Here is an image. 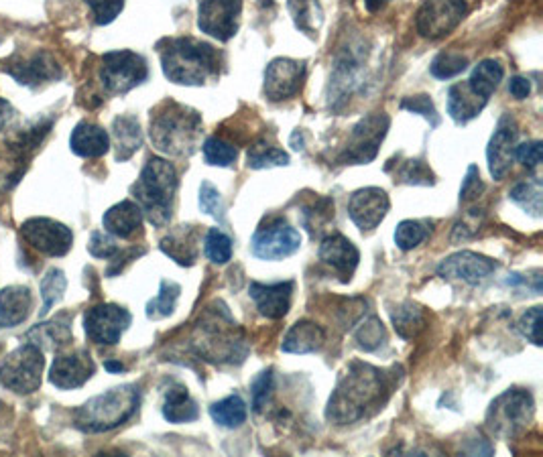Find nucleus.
Wrapping results in <instances>:
<instances>
[{"mask_svg":"<svg viewBox=\"0 0 543 457\" xmlns=\"http://www.w3.org/2000/svg\"><path fill=\"white\" fill-rule=\"evenodd\" d=\"M192 346L210 364L234 366L243 364L249 356V340L222 301L206 307L194 328Z\"/></svg>","mask_w":543,"mask_h":457,"instance_id":"nucleus-2","label":"nucleus"},{"mask_svg":"<svg viewBox=\"0 0 543 457\" xmlns=\"http://www.w3.org/2000/svg\"><path fill=\"white\" fill-rule=\"evenodd\" d=\"M90 7L96 25L112 23L125 9V0H84Z\"/></svg>","mask_w":543,"mask_h":457,"instance_id":"nucleus-53","label":"nucleus"},{"mask_svg":"<svg viewBox=\"0 0 543 457\" xmlns=\"http://www.w3.org/2000/svg\"><path fill=\"white\" fill-rule=\"evenodd\" d=\"M104 368H106L108 372H123V370H125V364H120V362H112V360H108V362H104Z\"/></svg>","mask_w":543,"mask_h":457,"instance_id":"nucleus-61","label":"nucleus"},{"mask_svg":"<svg viewBox=\"0 0 543 457\" xmlns=\"http://www.w3.org/2000/svg\"><path fill=\"white\" fill-rule=\"evenodd\" d=\"M202 234L198 226H177L163 240L161 250L181 267H194L200 256Z\"/></svg>","mask_w":543,"mask_h":457,"instance_id":"nucleus-25","label":"nucleus"},{"mask_svg":"<svg viewBox=\"0 0 543 457\" xmlns=\"http://www.w3.org/2000/svg\"><path fill=\"white\" fill-rule=\"evenodd\" d=\"M387 3H389V0H365V7H367V11L377 13V11H381Z\"/></svg>","mask_w":543,"mask_h":457,"instance_id":"nucleus-60","label":"nucleus"},{"mask_svg":"<svg viewBox=\"0 0 543 457\" xmlns=\"http://www.w3.org/2000/svg\"><path fill=\"white\" fill-rule=\"evenodd\" d=\"M21 236L41 254L59 258L72 250L74 234L72 230L51 218H31L21 226Z\"/></svg>","mask_w":543,"mask_h":457,"instance_id":"nucleus-18","label":"nucleus"},{"mask_svg":"<svg viewBox=\"0 0 543 457\" xmlns=\"http://www.w3.org/2000/svg\"><path fill=\"white\" fill-rule=\"evenodd\" d=\"M482 193H485V183L480 179V171L476 165H470L460 187V204H470L478 200Z\"/></svg>","mask_w":543,"mask_h":457,"instance_id":"nucleus-55","label":"nucleus"},{"mask_svg":"<svg viewBox=\"0 0 543 457\" xmlns=\"http://www.w3.org/2000/svg\"><path fill=\"white\" fill-rule=\"evenodd\" d=\"M466 68H468V57H464L462 53L444 51L434 57V61L430 65V72L438 80H450V78L460 76Z\"/></svg>","mask_w":543,"mask_h":457,"instance_id":"nucleus-48","label":"nucleus"},{"mask_svg":"<svg viewBox=\"0 0 543 457\" xmlns=\"http://www.w3.org/2000/svg\"><path fill=\"white\" fill-rule=\"evenodd\" d=\"M354 340L365 352H377L387 342V330L377 315L362 317L354 328Z\"/></svg>","mask_w":543,"mask_h":457,"instance_id":"nucleus-38","label":"nucleus"},{"mask_svg":"<svg viewBox=\"0 0 543 457\" xmlns=\"http://www.w3.org/2000/svg\"><path fill=\"white\" fill-rule=\"evenodd\" d=\"M70 147H72V153L82 159H98L108 153L110 137L102 126L82 120L74 128V133L70 137Z\"/></svg>","mask_w":543,"mask_h":457,"instance_id":"nucleus-29","label":"nucleus"},{"mask_svg":"<svg viewBox=\"0 0 543 457\" xmlns=\"http://www.w3.org/2000/svg\"><path fill=\"white\" fill-rule=\"evenodd\" d=\"M393 328L403 340H413L421 330L426 328V313L419 305L405 301L391 311Z\"/></svg>","mask_w":543,"mask_h":457,"instance_id":"nucleus-36","label":"nucleus"},{"mask_svg":"<svg viewBox=\"0 0 543 457\" xmlns=\"http://www.w3.org/2000/svg\"><path fill=\"white\" fill-rule=\"evenodd\" d=\"M149 137L163 155L192 157L202 141V116L190 106L163 100L151 110Z\"/></svg>","mask_w":543,"mask_h":457,"instance_id":"nucleus-4","label":"nucleus"},{"mask_svg":"<svg viewBox=\"0 0 543 457\" xmlns=\"http://www.w3.org/2000/svg\"><path fill=\"white\" fill-rule=\"evenodd\" d=\"M489 100L478 96L468 82L454 84L448 90V114L456 124H466L472 118H476L482 110H485Z\"/></svg>","mask_w":543,"mask_h":457,"instance_id":"nucleus-32","label":"nucleus"},{"mask_svg":"<svg viewBox=\"0 0 543 457\" xmlns=\"http://www.w3.org/2000/svg\"><path fill=\"white\" fill-rule=\"evenodd\" d=\"M432 234V224L426 220H405L395 230V244L401 250H413Z\"/></svg>","mask_w":543,"mask_h":457,"instance_id":"nucleus-43","label":"nucleus"},{"mask_svg":"<svg viewBox=\"0 0 543 457\" xmlns=\"http://www.w3.org/2000/svg\"><path fill=\"white\" fill-rule=\"evenodd\" d=\"M181 287L173 281H161L159 295L147 303V317L149 319H163L175 311Z\"/></svg>","mask_w":543,"mask_h":457,"instance_id":"nucleus-46","label":"nucleus"},{"mask_svg":"<svg viewBox=\"0 0 543 457\" xmlns=\"http://www.w3.org/2000/svg\"><path fill=\"white\" fill-rule=\"evenodd\" d=\"M204 252L214 265H226L232 258V240L220 228H210L204 236Z\"/></svg>","mask_w":543,"mask_h":457,"instance_id":"nucleus-49","label":"nucleus"},{"mask_svg":"<svg viewBox=\"0 0 543 457\" xmlns=\"http://www.w3.org/2000/svg\"><path fill=\"white\" fill-rule=\"evenodd\" d=\"M133 315L120 305L102 303L86 311L84 332L86 336L100 346H116L123 334L131 328Z\"/></svg>","mask_w":543,"mask_h":457,"instance_id":"nucleus-14","label":"nucleus"},{"mask_svg":"<svg viewBox=\"0 0 543 457\" xmlns=\"http://www.w3.org/2000/svg\"><path fill=\"white\" fill-rule=\"evenodd\" d=\"M391 210V200L381 187H362L348 200V216L362 232L375 230Z\"/></svg>","mask_w":543,"mask_h":457,"instance_id":"nucleus-19","label":"nucleus"},{"mask_svg":"<svg viewBox=\"0 0 543 457\" xmlns=\"http://www.w3.org/2000/svg\"><path fill=\"white\" fill-rule=\"evenodd\" d=\"M517 137H519V128H517L515 118L511 114H503L497 122V128L487 149L489 171L495 181H503L509 175L513 167V159H515Z\"/></svg>","mask_w":543,"mask_h":457,"instance_id":"nucleus-21","label":"nucleus"},{"mask_svg":"<svg viewBox=\"0 0 543 457\" xmlns=\"http://www.w3.org/2000/svg\"><path fill=\"white\" fill-rule=\"evenodd\" d=\"M200 208L204 214L212 216L218 222H224L226 218V206L222 195L210 181H202L200 185Z\"/></svg>","mask_w":543,"mask_h":457,"instance_id":"nucleus-50","label":"nucleus"},{"mask_svg":"<svg viewBox=\"0 0 543 457\" xmlns=\"http://www.w3.org/2000/svg\"><path fill=\"white\" fill-rule=\"evenodd\" d=\"M163 417L173 425L198 421L200 417L198 403L190 397L186 386L175 384L173 388L167 390L165 403H163Z\"/></svg>","mask_w":543,"mask_h":457,"instance_id":"nucleus-33","label":"nucleus"},{"mask_svg":"<svg viewBox=\"0 0 543 457\" xmlns=\"http://www.w3.org/2000/svg\"><path fill=\"white\" fill-rule=\"evenodd\" d=\"M141 405L137 384H123L92 397L74 411V425L84 433H106L135 417Z\"/></svg>","mask_w":543,"mask_h":457,"instance_id":"nucleus-6","label":"nucleus"},{"mask_svg":"<svg viewBox=\"0 0 543 457\" xmlns=\"http://www.w3.org/2000/svg\"><path fill=\"white\" fill-rule=\"evenodd\" d=\"M509 92H511L513 98L525 100L531 94V82L527 78H523V76H515L509 82Z\"/></svg>","mask_w":543,"mask_h":457,"instance_id":"nucleus-58","label":"nucleus"},{"mask_svg":"<svg viewBox=\"0 0 543 457\" xmlns=\"http://www.w3.org/2000/svg\"><path fill=\"white\" fill-rule=\"evenodd\" d=\"M88 250H90L92 256L104 258V260L114 258V256L120 252V248H118L114 236H110L108 232H106V234H104V232H92L90 242H88Z\"/></svg>","mask_w":543,"mask_h":457,"instance_id":"nucleus-56","label":"nucleus"},{"mask_svg":"<svg viewBox=\"0 0 543 457\" xmlns=\"http://www.w3.org/2000/svg\"><path fill=\"white\" fill-rule=\"evenodd\" d=\"M43 370V352L27 342L13 350L0 364V384L17 395H31L41 386Z\"/></svg>","mask_w":543,"mask_h":457,"instance_id":"nucleus-11","label":"nucleus"},{"mask_svg":"<svg viewBox=\"0 0 543 457\" xmlns=\"http://www.w3.org/2000/svg\"><path fill=\"white\" fill-rule=\"evenodd\" d=\"M96 372V364L88 350H74L53 358L49 368V382L55 388L74 390L84 386Z\"/></svg>","mask_w":543,"mask_h":457,"instance_id":"nucleus-22","label":"nucleus"},{"mask_svg":"<svg viewBox=\"0 0 543 457\" xmlns=\"http://www.w3.org/2000/svg\"><path fill=\"white\" fill-rule=\"evenodd\" d=\"M273 393V370H263L251 384V399H253V411L263 413Z\"/></svg>","mask_w":543,"mask_h":457,"instance_id":"nucleus-52","label":"nucleus"},{"mask_svg":"<svg viewBox=\"0 0 543 457\" xmlns=\"http://www.w3.org/2000/svg\"><path fill=\"white\" fill-rule=\"evenodd\" d=\"M114 159L118 163L129 161L143 147V130L137 116L120 114L112 120Z\"/></svg>","mask_w":543,"mask_h":457,"instance_id":"nucleus-28","label":"nucleus"},{"mask_svg":"<svg viewBox=\"0 0 543 457\" xmlns=\"http://www.w3.org/2000/svg\"><path fill=\"white\" fill-rule=\"evenodd\" d=\"M204 151V159L208 165L212 167H230L236 163L238 159V149L236 145H232L230 141L222 139V137H208L202 145Z\"/></svg>","mask_w":543,"mask_h":457,"instance_id":"nucleus-44","label":"nucleus"},{"mask_svg":"<svg viewBox=\"0 0 543 457\" xmlns=\"http://www.w3.org/2000/svg\"><path fill=\"white\" fill-rule=\"evenodd\" d=\"M407 183V185H434L436 175L430 169V165L421 159H407L403 161L395 171V181Z\"/></svg>","mask_w":543,"mask_h":457,"instance_id":"nucleus-47","label":"nucleus"},{"mask_svg":"<svg viewBox=\"0 0 543 457\" xmlns=\"http://www.w3.org/2000/svg\"><path fill=\"white\" fill-rule=\"evenodd\" d=\"M15 120H17V108L9 100L0 98V130H7L9 126H13Z\"/></svg>","mask_w":543,"mask_h":457,"instance_id":"nucleus-59","label":"nucleus"},{"mask_svg":"<svg viewBox=\"0 0 543 457\" xmlns=\"http://www.w3.org/2000/svg\"><path fill=\"white\" fill-rule=\"evenodd\" d=\"M301 248V234L283 218L265 220L251 238V250L259 260H283Z\"/></svg>","mask_w":543,"mask_h":457,"instance_id":"nucleus-12","label":"nucleus"},{"mask_svg":"<svg viewBox=\"0 0 543 457\" xmlns=\"http://www.w3.org/2000/svg\"><path fill=\"white\" fill-rule=\"evenodd\" d=\"M401 108H403V110H407V112H411V114H419V116H424V118L430 122V126H432V128L440 126V122H442V118H440V114H438V110H436V106H434L432 98H430V96H426V94H419V96H407V98H403V100H401Z\"/></svg>","mask_w":543,"mask_h":457,"instance_id":"nucleus-51","label":"nucleus"},{"mask_svg":"<svg viewBox=\"0 0 543 457\" xmlns=\"http://www.w3.org/2000/svg\"><path fill=\"white\" fill-rule=\"evenodd\" d=\"M33 293L25 285H11L0 291V330L17 328L33 311Z\"/></svg>","mask_w":543,"mask_h":457,"instance_id":"nucleus-26","label":"nucleus"},{"mask_svg":"<svg viewBox=\"0 0 543 457\" xmlns=\"http://www.w3.org/2000/svg\"><path fill=\"white\" fill-rule=\"evenodd\" d=\"M505 78V70L503 65L495 59H485L480 61L478 65H474V70L470 74V80H468V86L485 100H489L495 90L499 88V84L503 82Z\"/></svg>","mask_w":543,"mask_h":457,"instance_id":"nucleus-34","label":"nucleus"},{"mask_svg":"<svg viewBox=\"0 0 543 457\" xmlns=\"http://www.w3.org/2000/svg\"><path fill=\"white\" fill-rule=\"evenodd\" d=\"M391 126V118L385 112H375L365 118H360L336 155L340 165H369L377 159L381 143L387 137V130Z\"/></svg>","mask_w":543,"mask_h":457,"instance_id":"nucleus-8","label":"nucleus"},{"mask_svg":"<svg viewBox=\"0 0 543 457\" xmlns=\"http://www.w3.org/2000/svg\"><path fill=\"white\" fill-rule=\"evenodd\" d=\"M98 76L106 94L123 96L147 82L149 65L143 55L131 49L108 51L102 55Z\"/></svg>","mask_w":543,"mask_h":457,"instance_id":"nucleus-9","label":"nucleus"},{"mask_svg":"<svg viewBox=\"0 0 543 457\" xmlns=\"http://www.w3.org/2000/svg\"><path fill=\"white\" fill-rule=\"evenodd\" d=\"M27 165H29L27 155H21L7 147V151L0 155V191L13 189L25 175Z\"/></svg>","mask_w":543,"mask_h":457,"instance_id":"nucleus-42","label":"nucleus"},{"mask_svg":"<svg viewBox=\"0 0 543 457\" xmlns=\"http://www.w3.org/2000/svg\"><path fill=\"white\" fill-rule=\"evenodd\" d=\"M210 417L218 427L236 429V427L243 425L249 417L247 403L240 395H230L210 407Z\"/></svg>","mask_w":543,"mask_h":457,"instance_id":"nucleus-37","label":"nucleus"},{"mask_svg":"<svg viewBox=\"0 0 543 457\" xmlns=\"http://www.w3.org/2000/svg\"><path fill=\"white\" fill-rule=\"evenodd\" d=\"M533 413H535V403L529 390L509 388L489 407L487 425L495 435L509 439V437L519 435L531 423Z\"/></svg>","mask_w":543,"mask_h":457,"instance_id":"nucleus-10","label":"nucleus"},{"mask_svg":"<svg viewBox=\"0 0 543 457\" xmlns=\"http://www.w3.org/2000/svg\"><path fill=\"white\" fill-rule=\"evenodd\" d=\"M509 198L519 206L523 208L527 214L535 216V218H541V212H543V185L539 179H527V181H521L517 183Z\"/></svg>","mask_w":543,"mask_h":457,"instance_id":"nucleus-40","label":"nucleus"},{"mask_svg":"<svg viewBox=\"0 0 543 457\" xmlns=\"http://www.w3.org/2000/svg\"><path fill=\"white\" fill-rule=\"evenodd\" d=\"M495 269H497V263L493 258L470 252V250H462L444 258L438 265L436 273L438 277L448 279V281L478 285L480 281H485L489 275H493Z\"/></svg>","mask_w":543,"mask_h":457,"instance_id":"nucleus-20","label":"nucleus"},{"mask_svg":"<svg viewBox=\"0 0 543 457\" xmlns=\"http://www.w3.org/2000/svg\"><path fill=\"white\" fill-rule=\"evenodd\" d=\"M365 45H348L340 51L328 86L330 108L342 110L352 96L365 90L371 80Z\"/></svg>","mask_w":543,"mask_h":457,"instance_id":"nucleus-7","label":"nucleus"},{"mask_svg":"<svg viewBox=\"0 0 543 457\" xmlns=\"http://www.w3.org/2000/svg\"><path fill=\"white\" fill-rule=\"evenodd\" d=\"M72 317L62 313L45 323L35 325L27 332L29 344L37 346L41 352H55L59 348H64L72 340Z\"/></svg>","mask_w":543,"mask_h":457,"instance_id":"nucleus-27","label":"nucleus"},{"mask_svg":"<svg viewBox=\"0 0 543 457\" xmlns=\"http://www.w3.org/2000/svg\"><path fill=\"white\" fill-rule=\"evenodd\" d=\"M334 220V202L330 198H318L310 206L301 210V226H304L312 238H320L326 226Z\"/></svg>","mask_w":543,"mask_h":457,"instance_id":"nucleus-39","label":"nucleus"},{"mask_svg":"<svg viewBox=\"0 0 543 457\" xmlns=\"http://www.w3.org/2000/svg\"><path fill=\"white\" fill-rule=\"evenodd\" d=\"M466 13V0H424L415 15L417 33L426 39H442L464 21Z\"/></svg>","mask_w":543,"mask_h":457,"instance_id":"nucleus-13","label":"nucleus"},{"mask_svg":"<svg viewBox=\"0 0 543 457\" xmlns=\"http://www.w3.org/2000/svg\"><path fill=\"white\" fill-rule=\"evenodd\" d=\"M326 342V334L318 323L301 319L291 325V330L285 334L281 350L285 354H312L318 352Z\"/></svg>","mask_w":543,"mask_h":457,"instance_id":"nucleus-31","label":"nucleus"},{"mask_svg":"<svg viewBox=\"0 0 543 457\" xmlns=\"http://www.w3.org/2000/svg\"><path fill=\"white\" fill-rule=\"evenodd\" d=\"M293 281L281 283H251L249 295L255 301L259 313L267 319H281L287 315L293 297Z\"/></svg>","mask_w":543,"mask_h":457,"instance_id":"nucleus-24","label":"nucleus"},{"mask_svg":"<svg viewBox=\"0 0 543 457\" xmlns=\"http://www.w3.org/2000/svg\"><path fill=\"white\" fill-rule=\"evenodd\" d=\"M143 220H145V216H143L141 208L137 206V202L125 200V202L112 206L104 214L102 224H104V230L114 238H131L137 232H141Z\"/></svg>","mask_w":543,"mask_h":457,"instance_id":"nucleus-30","label":"nucleus"},{"mask_svg":"<svg viewBox=\"0 0 543 457\" xmlns=\"http://www.w3.org/2000/svg\"><path fill=\"white\" fill-rule=\"evenodd\" d=\"M519 332L535 346H541V307L527 309L519 319Z\"/></svg>","mask_w":543,"mask_h":457,"instance_id":"nucleus-54","label":"nucleus"},{"mask_svg":"<svg viewBox=\"0 0 543 457\" xmlns=\"http://www.w3.org/2000/svg\"><path fill=\"white\" fill-rule=\"evenodd\" d=\"M541 157H543L541 141H527L515 147V159L527 169H537L541 163Z\"/></svg>","mask_w":543,"mask_h":457,"instance_id":"nucleus-57","label":"nucleus"},{"mask_svg":"<svg viewBox=\"0 0 543 457\" xmlns=\"http://www.w3.org/2000/svg\"><path fill=\"white\" fill-rule=\"evenodd\" d=\"M287 9L291 13L295 27L301 33H306L310 37L318 35L324 21L320 0H287Z\"/></svg>","mask_w":543,"mask_h":457,"instance_id":"nucleus-35","label":"nucleus"},{"mask_svg":"<svg viewBox=\"0 0 543 457\" xmlns=\"http://www.w3.org/2000/svg\"><path fill=\"white\" fill-rule=\"evenodd\" d=\"M179 187L175 167L161 157H151L135 185L131 187L133 198L143 216L155 228H165L173 216V204Z\"/></svg>","mask_w":543,"mask_h":457,"instance_id":"nucleus-5","label":"nucleus"},{"mask_svg":"<svg viewBox=\"0 0 543 457\" xmlns=\"http://www.w3.org/2000/svg\"><path fill=\"white\" fill-rule=\"evenodd\" d=\"M3 70L21 86L41 88L45 84L62 80V65L49 51H35L25 57H13L3 65Z\"/></svg>","mask_w":543,"mask_h":457,"instance_id":"nucleus-15","label":"nucleus"},{"mask_svg":"<svg viewBox=\"0 0 543 457\" xmlns=\"http://www.w3.org/2000/svg\"><path fill=\"white\" fill-rule=\"evenodd\" d=\"M68 287V279L66 273L59 269H49L45 273V277L41 279V297H43V307H41V317H45L49 313V309L64 299Z\"/></svg>","mask_w":543,"mask_h":457,"instance_id":"nucleus-45","label":"nucleus"},{"mask_svg":"<svg viewBox=\"0 0 543 457\" xmlns=\"http://www.w3.org/2000/svg\"><path fill=\"white\" fill-rule=\"evenodd\" d=\"M320 260L324 265H328L344 283H348L358 267L360 252L358 248L342 234H332L326 236L320 244Z\"/></svg>","mask_w":543,"mask_h":457,"instance_id":"nucleus-23","label":"nucleus"},{"mask_svg":"<svg viewBox=\"0 0 543 457\" xmlns=\"http://www.w3.org/2000/svg\"><path fill=\"white\" fill-rule=\"evenodd\" d=\"M161 68L169 82L179 86H202L220 76L222 57L206 41L194 37L163 39L159 45Z\"/></svg>","mask_w":543,"mask_h":457,"instance_id":"nucleus-3","label":"nucleus"},{"mask_svg":"<svg viewBox=\"0 0 543 457\" xmlns=\"http://www.w3.org/2000/svg\"><path fill=\"white\" fill-rule=\"evenodd\" d=\"M247 165L249 169L281 167V165H289V155L277 145L269 143L267 139H259L257 143H253V147L247 153Z\"/></svg>","mask_w":543,"mask_h":457,"instance_id":"nucleus-41","label":"nucleus"},{"mask_svg":"<svg viewBox=\"0 0 543 457\" xmlns=\"http://www.w3.org/2000/svg\"><path fill=\"white\" fill-rule=\"evenodd\" d=\"M403 378L399 366L377 368L354 360L340 374L326 407V419L332 425H354L379 413Z\"/></svg>","mask_w":543,"mask_h":457,"instance_id":"nucleus-1","label":"nucleus"},{"mask_svg":"<svg viewBox=\"0 0 543 457\" xmlns=\"http://www.w3.org/2000/svg\"><path fill=\"white\" fill-rule=\"evenodd\" d=\"M243 0H200L198 27L202 33L226 43L240 27Z\"/></svg>","mask_w":543,"mask_h":457,"instance_id":"nucleus-16","label":"nucleus"},{"mask_svg":"<svg viewBox=\"0 0 543 457\" xmlns=\"http://www.w3.org/2000/svg\"><path fill=\"white\" fill-rule=\"evenodd\" d=\"M306 72V61H297L291 57L273 59L265 70V98L269 102H283L297 96L306 82Z\"/></svg>","mask_w":543,"mask_h":457,"instance_id":"nucleus-17","label":"nucleus"}]
</instances>
